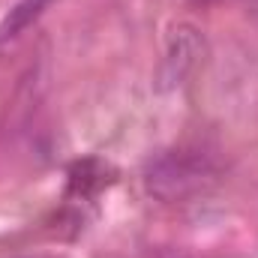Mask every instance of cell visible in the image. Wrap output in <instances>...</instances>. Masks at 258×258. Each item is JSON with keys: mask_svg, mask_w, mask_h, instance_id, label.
<instances>
[{"mask_svg": "<svg viewBox=\"0 0 258 258\" xmlns=\"http://www.w3.org/2000/svg\"><path fill=\"white\" fill-rule=\"evenodd\" d=\"M48 3H51V0H18V3L6 12V18L0 21V45L18 39V36L48 9Z\"/></svg>", "mask_w": 258, "mask_h": 258, "instance_id": "cell-3", "label": "cell"}, {"mask_svg": "<svg viewBox=\"0 0 258 258\" xmlns=\"http://www.w3.org/2000/svg\"><path fill=\"white\" fill-rule=\"evenodd\" d=\"M201 57H204V36L192 24H177L171 30V36H168L165 57L159 63V72H156V87L159 90L180 87L189 78V72L198 66Z\"/></svg>", "mask_w": 258, "mask_h": 258, "instance_id": "cell-2", "label": "cell"}, {"mask_svg": "<svg viewBox=\"0 0 258 258\" xmlns=\"http://www.w3.org/2000/svg\"><path fill=\"white\" fill-rule=\"evenodd\" d=\"M219 180V165L204 147H171L144 168V186L159 201H186Z\"/></svg>", "mask_w": 258, "mask_h": 258, "instance_id": "cell-1", "label": "cell"}]
</instances>
